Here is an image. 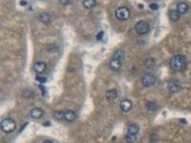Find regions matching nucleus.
Listing matches in <instances>:
<instances>
[{
  "label": "nucleus",
  "instance_id": "1",
  "mask_svg": "<svg viewBox=\"0 0 191 143\" xmlns=\"http://www.w3.org/2000/svg\"><path fill=\"white\" fill-rule=\"evenodd\" d=\"M169 65L172 70L176 72H180L186 68L187 65V61L184 55L177 54L171 58Z\"/></svg>",
  "mask_w": 191,
  "mask_h": 143
},
{
  "label": "nucleus",
  "instance_id": "2",
  "mask_svg": "<svg viewBox=\"0 0 191 143\" xmlns=\"http://www.w3.org/2000/svg\"><path fill=\"white\" fill-rule=\"evenodd\" d=\"M16 125L15 121L11 118H6L1 123V128L5 133H11L15 131Z\"/></svg>",
  "mask_w": 191,
  "mask_h": 143
},
{
  "label": "nucleus",
  "instance_id": "3",
  "mask_svg": "<svg viewBox=\"0 0 191 143\" xmlns=\"http://www.w3.org/2000/svg\"><path fill=\"white\" fill-rule=\"evenodd\" d=\"M150 29V25L145 21H140L138 22L135 26V31L139 35L146 34L149 32Z\"/></svg>",
  "mask_w": 191,
  "mask_h": 143
},
{
  "label": "nucleus",
  "instance_id": "4",
  "mask_svg": "<svg viewBox=\"0 0 191 143\" xmlns=\"http://www.w3.org/2000/svg\"><path fill=\"white\" fill-rule=\"evenodd\" d=\"M131 12L126 7H120L116 11L115 16L117 19L122 21L127 20L130 17Z\"/></svg>",
  "mask_w": 191,
  "mask_h": 143
},
{
  "label": "nucleus",
  "instance_id": "5",
  "mask_svg": "<svg viewBox=\"0 0 191 143\" xmlns=\"http://www.w3.org/2000/svg\"><path fill=\"white\" fill-rule=\"evenodd\" d=\"M155 76L151 73H147L142 76V83L144 87H152L155 83Z\"/></svg>",
  "mask_w": 191,
  "mask_h": 143
},
{
  "label": "nucleus",
  "instance_id": "6",
  "mask_svg": "<svg viewBox=\"0 0 191 143\" xmlns=\"http://www.w3.org/2000/svg\"><path fill=\"white\" fill-rule=\"evenodd\" d=\"M182 85L181 83L176 79H173L169 82L168 84V89L172 93H178L181 90Z\"/></svg>",
  "mask_w": 191,
  "mask_h": 143
},
{
  "label": "nucleus",
  "instance_id": "7",
  "mask_svg": "<svg viewBox=\"0 0 191 143\" xmlns=\"http://www.w3.org/2000/svg\"><path fill=\"white\" fill-rule=\"evenodd\" d=\"M44 114V111L40 107H35L31 110L30 115L34 119H39L42 118Z\"/></svg>",
  "mask_w": 191,
  "mask_h": 143
},
{
  "label": "nucleus",
  "instance_id": "8",
  "mask_svg": "<svg viewBox=\"0 0 191 143\" xmlns=\"http://www.w3.org/2000/svg\"><path fill=\"white\" fill-rule=\"evenodd\" d=\"M109 66L111 70L118 71L122 67V61L117 58H113L109 61Z\"/></svg>",
  "mask_w": 191,
  "mask_h": 143
},
{
  "label": "nucleus",
  "instance_id": "9",
  "mask_svg": "<svg viewBox=\"0 0 191 143\" xmlns=\"http://www.w3.org/2000/svg\"><path fill=\"white\" fill-rule=\"evenodd\" d=\"M64 120L69 122H72L74 121L77 118L76 113L71 110H67L64 111Z\"/></svg>",
  "mask_w": 191,
  "mask_h": 143
},
{
  "label": "nucleus",
  "instance_id": "10",
  "mask_svg": "<svg viewBox=\"0 0 191 143\" xmlns=\"http://www.w3.org/2000/svg\"><path fill=\"white\" fill-rule=\"evenodd\" d=\"M120 109L123 112H127L131 109L132 107V103L130 100L125 99L120 102L119 105Z\"/></svg>",
  "mask_w": 191,
  "mask_h": 143
},
{
  "label": "nucleus",
  "instance_id": "11",
  "mask_svg": "<svg viewBox=\"0 0 191 143\" xmlns=\"http://www.w3.org/2000/svg\"><path fill=\"white\" fill-rule=\"evenodd\" d=\"M34 68L35 72L38 73H42L46 70V64L42 62H37L34 65Z\"/></svg>",
  "mask_w": 191,
  "mask_h": 143
},
{
  "label": "nucleus",
  "instance_id": "12",
  "mask_svg": "<svg viewBox=\"0 0 191 143\" xmlns=\"http://www.w3.org/2000/svg\"><path fill=\"white\" fill-rule=\"evenodd\" d=\"M139 131V126L136 124L132 123L128 125L127 128L128 133L131 135H137Z\"/></svg>",
  "mask_w": 191,
  "mask_h": 143
},
{
  "label": "nucleus",
  "instance_id": "13",
  "mask_svg": "<svg viewBox=\"0 0 191 143\" xmlns=\"http://www.w3.org/2000/svg\"><path fill=\"white\" fill-rule=\"evenodd\" d=\"M118 94L115 89H111L107 91L106 93V97L108 101H113L117 98Z\"/></svg>",
  "mask_w": 191,
  "mask_h": 143
},
{
  "label": "nucleus",
  "instance_id": "14",
  "mask_svg": "<svg viewBox=\"0 0 191 143\" xmlns=\"http://www.w3.org/2000/svg\"><path fill=\"white\" fill-rule=\"evenodd\" d=\"M188 5L184 3H181L177 6V11L180 15H184L188 10Z\"/></svg>",
  "mask_w": 191,
  "mask_h": 143
},
{
  "label": "nucleus",
  "instance_id": "15",
  "mask_svg": "<svg viewBox=\"0 0 191 143\" xmlns=\"http://www.w3.org/2000/svg\"><path fill=\"white\" fill-rule=\"evenodd\" d=\"M181 17V15L177 10H173L170 12L169 18L173 22L178 21Z\"/></svg>",
  "mask_w": 191,
  "mask_h": 143
},
{
  "label": "nucleus",
  "instance_id": "16",
  "mask_svg": "<svg viewBox=\"0 0 191 143\" xmlns=\"http://www.w3.org/2000/svg\"><path fill=\"white\" fill-rule=\"evenodd\" d=\"M96 1L94 0H85L83 2V6L86 8L91 9L96 5Z\"/></svg>",
  "mask_w": 191,
  "mask_h": 143
},
{
  "label": "nucleus",
  "instance_id": "17",
  "mask_svg": "<svg viewBox=\"0 0 191 143\" xmlns=\"http://www.w3.org/2000/svg\"><path fill=\"white\" fill-rule=\"evenodd\" d=\"M39 18L41 22L44 23H47L50 21L51 16L49 13L44 12L41 13L39 15Z\"/></svg>",
  "mask_w": 191,
  "mask_h": 143
},
{
  "label": "nucleus",
  "instance_id": "18",
  "mask_svg": "<svg viewBox=\"0 0 191 143\" xmlns=\"http://www.w3.org/2000/svg\"><path fill=\"white\" fill-rule=\"evenodd\" d=\"M146 108L149 111L153 112L157 110L158 108V106L155 103L153 102H149L147 103L146 104Z\"/></svg>",
  "mask_w": 191,
  "mask_h": 143
},
{
  "label": "nucleus",
  "instance_id": "19",
  "mask_svg": "<svg viewBox=\"0 0 191 143\" xmlns=\"http://www.w3.org/2000/svg\"><path fill=\"white\" fill-rule=\"evenodd\" d=\"M144 65H145L146 67L148 68H153L155 65V61L153 58H147L144 61Z\"/></svg>",
  "mask_w": 191,
  "mask_h": 143
},
{
  "label": "nucleus",
  "instance_id": "20",
  "mask_svg": "<svg viewBox=\"0 0 191 143\" xmlns=\"http://www.w3.org/2000/svg\"><path fill=\"white\" fill-rule=\"evenodd\" d=\"M125 139L128 143H134L137 140V135H131L127 133L125 136Z\"/></svg>",
  "mask_w": 191,
  "mask_h": 143
},
{
  "label": "nucleus",
  "instance_id": "21",
  "mask_svg": "<svg viewBox=\"0 0 191 143\" xmlns=\"http://www.w3.org/2000/svg\"><path fill=\"white\" fill-rule=\"evenodd\" d=\"M124 56H125V54H124L123 51L121 50H118L114 53L113 58H117V59H119L120 60L122 61V60L124 59Z\"/></svg>",
  "mask_w": 191,
  "mask_h": 143
},
{
  "label": "nucleus",
  "instance_id": "22",
  "mask_svg": "<svg viewBox=\"0 0 191 143\" xmlns=\"http://www.w3.org/2000/svg\"><path fill=\"white\" fill-rule=\"evenodd\" d=\"M54 117L58 120H64V111H58L54 114Z\"/></svg>",
  "mask_w": 191,
  "mask_h": 143
},
{
  "label": "nucleus",
  "instance_id": "23",
  "mask_svg": "<svg viewBox=\"0 0 191 143\" xmlns=\"http://www.w3.org/2000/svg\"><path fill=\"white\" fill-rule=\"evenodd\" d=\"M35 79L42 84H44L47 81V78L44 77V76H37L35 77Z\"/></svg>",
  "mask_w": 191,
  "mask_h": 143
},
{
  "label": "nucleus",
  "instance_id": "24",
  "mask_svg": "<svg viewBox=\"0 0 191 143\" xmlns=\"http://www.w3.org/2000/svg\"><path fill=\"white\" fill-rule=\"evenodd\" d=\"M104 32L103 31H100L99 33L97 34L96 35V39L97 41H100L102 40V38L103 37L104 35Z\"/></svg>",
  "mask_w": 191,
  "mask_h": 143
},
{
  "label": "nucleus",
  "instance_id": "25",
  "mask_svg": "<svg viewBox=\"0 0 191 143\" xmlns=\"http://www.w3.org/2000/svg\"><path fill=\"white\" fill-rule=\"evenodd\" d=\"M149 7L150 8V9H151L152 10L156 11L159 9V6L156 3H151L149 5Z\"/></svg>",
  "mask_w": 191,
  "mask_h": 143
},
{
  "label": "nucleus",
  "instance_id": "26",
  "mask_svg": "<svg viewBox=\"0 0 191 143\" xmlns=\"http://www.w3.org/2000/svg\"><path fill=\"white\" fill-rule=\"evenodd\" d=\"M20 4L21 5H22V6H25V5H27V1H21Z\"/></svg>",
  "mask_w": 191,
  "mask_h": 143
},
{
  "label": "nucleus",
  "instance_id": "27",
  "mask_svg": "<svg viewBox=\"0 0 191 143\" xmlns=\"http://www.w3.org/2000/svg\"><path fill=\"white\" fill-rule=\"evenodd\" d=\"M43 143H54L51 141L49 140H46L44 141Z\"/></svg>",
  "mask_w": 191,
  "mask_h": 143
}]
</instances>
